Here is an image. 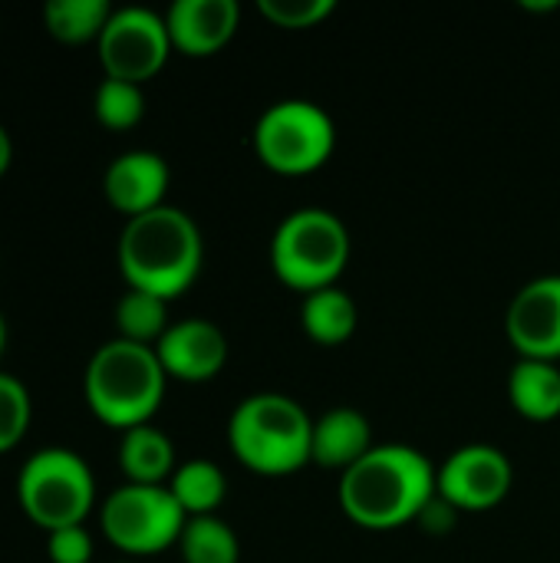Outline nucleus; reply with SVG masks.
<instances>
[{
  "mask_svg": "<svg viewBox=\"0 0 560 563\" xmlns=\"http://www.w3.org/2000/svg\"><path fill=\"white\" fill-rule=\"evenodd\" d=\"M343 515L363 531H396L416 525L436 498V465L413 445H373L337 488Z\"/></svg>",
  "mask_w": 560,
  "mask_h": 563,
  "instance_id": "nucleus-1",
  "label": "nucleus"
},
{
  "mask_svg": "<svg viewBox=\"0 0 560 563\" xmlns=\"http://www.w3.org/2000/svg\"><path fill=\"white\" fill-rule=\"evenodd\" d=\"M116 254L119 271L132 290L175 300L198 280L205 241L188 211L162 205L125 221Z\"/></svg>",
  "mask_w": 560,
  "mask_h": 563,
  "instance_id": "nucleus-2",
  "label": "nucleus"
},
{
  "mask_svg": "<svg viewBox=\"0 0 560 563\" xmlns=\"http://www.w3.org/2000/svg\"><path fill=\"white\" fill-rule=\"evenodd\" d=\"M165 383L168 376L155 346L116 336L89 356L83 373V396L99 422L125 432L152 422L165 399Z\"/></svg>",
  "mask_w": 560,
  "mask_h": 563,
  "instance_id": "nucleus-3",
  "label": "nucleus"
},
{
  "mask_svg": "<svg viewBox=\"0 0 560 563\" xmlns=\"http://www.w3.org/2000/svg\"><path fill=\"white\" fill-rule=\"evenodd\" d=\"M231 455L254 475L284 478L310 465L314 419L284 393H254L228 419Z\"/></svg>",
  "mask_w": 560,
  "mask_h": 563,
  "instance_id": "nucleus-4",
  "label": "nucleus"
},
{
  "mask_svg": "<svg viewBox=\"0 0 560 563\" xmlns=\"http://www.w3.org/2000/svg\"><path fill=\"white\" fill-rule=\"evenodd\" d=\"M350 228L327 208L290 211L271 238V271L274 277L307 297L337 287L350 264Z\"/></svg>",
  "mask_w": 560,
  "mask_h": 563,
  "instance_id": "nucleus-5",
  "label": "nucleus"
},
{
  "mask_svg": "<svg viewBox=\"0 0 560 563\" xmlns=\"http://www.w3.org/2000/svg\"><path fill=\"white\" fill-rule=\"evenodd\" d=\"M17 501L46 534L76 528L96 505V478L83 455L63 445H46L23 462L17 475Z\"/></svg>",
  "mask_w": 560,
  "mask_h": 563,
  "instance_id": "nucleus-6",
  "label": "nucleus"
},
{
  "mask_svg": "<svg viewBox=\"0 0 560 563\" xmlns=\"http://www.w3.org/2000/svg\"><path fill=\"white\" fill-rule=\"evenodd\" d=\"M251 142L264 168L297 178L330 162L337 148V125L314 99H281L257 115Z\"/></svg>",
  "mask_w": 560,
  "mask_h": 563,
  "instance_id": "nucleus-7",
  "label": "nucleus"
},
{
  "mask_svg": "<svg viewBox=\"0 0 560 563\" xmlns=\"http://www.w3.org/2000/svg\"><path fill=\"white\" fill-rule=\"evenodd\" d=\"M188 515L168 492V485H132L116 488L99 508V528L112 548L132 558L162 554L178 544Z\"/></svg>",
  "mask_w": 560,
  "mask_h": 563,
  "instance_id": "nucleus-8",
  "label": "nucleus"
},
{
  "mask_svg": "<svg viewBox=\"0 0 560 563\" xmlns=\"http://www.w3.org/2000/svg\"><path fill=\"white\" fill-rule=\"evenodd\" d=\"M96 49L106 76L142 86L168 63L175 46L162 13L149 7H119L99 33Z\"/></svg>",
  "mask_w": 560,
  "mask_h": 563,
  "instance_id": "nucleus-9",
  "label": "nucleus"
},
{
  "mask_svg": "<svg viewBox=\"0 0 560 563\" xmlns=\"http://www.w3.org/2000/svg\"><path fill=\"white\" fill-rule=\"evenodd\" d=\"M515 485L512 459L485 442L455 449L436 468V495L459 515H479L498 508Z\"/></svg>",
  "mask_w": 560,
  "mask_h": 563,
  "instance_id": "nucleus-10",
  "label": "nucleus"
},
{
  "mask_svg": "<svg viewBox=\"0 0 560 563\" xmlns=\"http://www.w3.org/2000/svg\"><path fill=\"white\" fill-rule=\"evenodd\" d=\"M505 333L521 360L560 363V274L535 277L512 297Z\"/></svg>",
  "mask_w": 560,
  "mask_h": 563,
  "instance_id": "nucleus-11",
  "label": "nucleus"
},
{
  "mask_svg": "<svg viewBox=\"0 0 560 563\" xmlns=\"http://www.w3.org/2000/svg\"><path fill=\"white\" fill-rule=\"evenodd\" d=\"M155 353L168 379L208 383L228 363V340L211 320L185 317L165 330V336L155 343Z\"/></svg>",
  "mask_w": 560,
  "mask_h": 563,
  "instance_id": "nucleus-12",
  "label": "nucleus"
},
{
  "mask_svg": "<svg viewBox=\"0 0 560 563\" xmlns=\"http://www.w3.org/2000/svg\"><path fill=\"white\" fill-rule=\"evenodd\" d=\"M241 23L238 0H175L165 10V26L172 46L185 56H215L221 53Z\"/></svg>",
  "mask_w": 560,
  "mask_h": 563,
  "instance_id": "nucleus-13",
  "label": "nucleus"
},
{
  "mask_svg": "<svg viewBox=\"0 0 560 563\" xmlns=\"http://www.w3.org/2000/svg\"><path fill=\"white\" fill-rule=\"evenodd\" d=\"M168 178H172L168 162L158 152L132 148L109 162V168L102 175V188H106L109 205L116 211H122L129 221V218H139V214L165 205Z\"/></svg>",
  "mask_w": 560,
  "mask_h": 563,
  "instance_id": "nucleus-14",
  "label": "nucleus"
},
{
  "mask_svg": "<svg viewBox=\"0 0 560 563\" xmlns=\"http://www.w3.org/2000/svg\"><path fill=\"white\" fill-rule=\"evenodd\" d=\"M373 429L370 419L360 409L340 406L323 412L320 419H314V449H310V462L320 468H333V472H350L360 459L370 455L373 449Z\"/></svg>",
  "mask_w": 560,
  "mask_h": 563,
  "instance_id": "nucleus-15",
  "label": "nucleus"
},
{
  "mask_svg": "<svg viewBox=\"0 0 560 563\" xmlns=\"http://www.w3.org/2000/svg\"><path fill=\"white\" fill-rule=\"evenodd\" d=\"M119 468L132 485H168L175 475V445L152 422L125 429L119 442Z\"/></svg>",
  "mask_w": 560,
  "mask_h": 563,
  "instance_id": "nucleus-16",
  "label": "nucleus"
},
{
  "mask_svg": "<svg viewBox=\"0 0 560 563\" xmlns=\"http://www.w3.org/2000/svg\"><path fill=\"white\" fill-rule=\"evenodd\" d=\"M508 399L528 422H554L560 416L558 363L518 360L508 373Z\"/></svg>",
  "mask_w": 560,
  "mask_h": 563,
  "instance_id": "nucleus-17",
  "label": "nucleus"
},
{
  "mask_svg": "<svg viewBox=\"0 0 560 563\" xmlns=\"http://www.w3.org/2000/svg\"><path fill=\"white\" fill-rule=\"evenodd\" d=\"M360 313L353 297L337 284L317 294H307L300 303V327L317 346H343L356 333Z\"/></svg>",
  "mask_w": 560,
  "mask_h": 563,
  "instance_id": "nucleus-18",
  "label": "nucleus"
},
{
  "mask_svg": "<svg viewBox=\"0 0 560 563\" xmlns=\"http://www.w3.org/2000/svg\"><path fill=\"white\" fill-rule=\"evenodd\" d=\"M168 492L175 495V501L182 505L188 518H208L224 505L228 478L215 462L191 459L175 468V475L168 478Z\"/></svg>",
  "mask_w": 560,
  "mask_h": 563,
  "instance_id": "nucleus-19",
  "label": "nucleus"
},
{
  "mask_svg": "<svg viewBox=\"0 0 560 563\" xmlns=\"http://www.w3.org/2000/svg\"><path fill=\"white\" fill-rule=\"evenodd\" d=\"M112 16L109 0H46L43 26L63 43H89L99 40Z\"/></svg>",
  "mask_w": 560,
  "mask_h": 563,
  "instance_id": "nucleus-20",
  "label": "nucleus"
},
{
  "mask_svg": "<svg viewBox=\"0 0 560 563\" xmlns=\"http://www.w3.org/2000/svg\"><path fill=\"white\" fill-rule=\"evenodd\" d=\"M178 551L185 563H238L241 561V541L231 531L228 521H221L218 515L208 518H188L182 538H178Z\"/></svg>",
  "mask_w": 560,
  "mask_h": 563,
  "instance_id": "nucleus-21",
  "label": "nucleus"
},
{
  "mask_svg": "<svg viewBox=\"0 0 560 563\" xmlns=\"http://www.w3.org/2000/svg\"><path fill=\"white\" fill-rule=\"evenodd\" d=\"M116 327H119L122 340L155 346L165 336V330L172 327L168 323V300L129 287L116 303Z\"/></svg>",
  "mask_w": 560,
  "mask_h": 563,
  "instance_id": "nucleus-22",
  "label": "nucleus"
},
{
  "mask_svg": "<svg viewBox=\"0 0 560 563\" xmlns=\"http://www.w3.org/2000/svg\"><path fill=\"white\" fill-rule=\"evenodd\" d=\"M92 112H96V119H99L106 129L125 132V129H132V125L142 122V115H145V92H142V86H135V82L106 76V79L96 86Z\"/></svg>",
  "mask_w": 560,
  "mask_h": 563,
  "instance_id": "nucleus-23",
  "label": "nucleus"
},
{
  "mask_svg": "<svg viewBox=\"0 0 560 563\" xmlns=\"http://www.w3.org/2000/svg\"><path fill=\"white\" fill-rule=\"evenodd\" d=\"M30 416L33 402L26 386L17 376L0 373V455L20 445V439L30 429Z\"/></svg>",
  "mask_w": 560,
  "mask_h": 563,
  "instance_id": "nucleus-24",
  "label": "nucleus"
},
{
  "mask_svg": "<svg viewBox=\"0 0 560 563\" xmlns=\"http://www.w3.org/2000/svg\"><path fill=\"white\" fill-rule=\"evenodd\" d=\"M333 0H257V13L277 30H314L333 16Z\"/></svg>",
  "mask_w": 560,
  "mask_h": 563,
  "instance_id": "nucleus-25",
  "label": "nucleus"
},
{
  "mask_svg": "<svg viewBox=\"0 0 560 563\" xmlns=\"http://www.w3.org/2000/svg\"><path fill=\"white\" fill-rule=\"evenodd\" d=\"M46 554L53 563H89L92 561V534L83 525L50 531L46 534Z\"/></svg>",
  "mask_w": 560,
  "mask_h": 563,
  "instance_id": "nucleus-26",
  "label": "nucleus"
},
{
  "mask_svg": "<svg viewBox=\"0 0 560 563\" xmlns=\"http://www.w3.org/2000/svg\"><path fill=\"white\" fill-rule=\"evenodd\" d=\"M455 521H459V511L449 505V501H442L439 495L426 505V511L419 515V521L416 525H422V531H429V534H449L452 528H455Z\"/></svg>",
  "mask_w": 560,
  "mask_h": 563,
  "instance_id": "nucleus-27",
  "label": "nucleus"
},
{
  "mask_svg": "<svg viewBox=\"0 0 560 563\" xmlns=\"http://www.w3.org/2000/svg\"><path fill=\"white\" fill-rule=\"evenodd\" d=\"M10 158H13V142H10V132L0 125V175L10 168Z\"/></svg>",
  "mask_w": 560,
  "mask_h": 563,
  "instance_id": "nucleus-28",
  "label": "nucleus"
},
{
  "mask_svg": "<svg viewBox=\"0 0 560 563\" xmlns=\"http://www.w3.org/2000/svg\"><path fill=\"white\" fill-rule=\"evenodd\" d=\"M525 10H558V3H525Z\"/></svg>",
  "mask_w": 560,
  "mask_h": 563,
  "instance_id": "nucleus-29",
  "label": "nucleus"
},
{
  "mask_svg": "<svg viewBox=\"0 0 560 563\" xmlns=\"http://www.w3.org/2000/svg\"><path fill=\"white\" fill-rule=\"evenodd\" d=\"M3 346H7V323H3V317H0V356H3Z\"/></svg>",
  "mask_w": 560,
  "mask_h": 563,
  "instance_id": "nucleus-30",
  "label": "nucleus"
},
{
  "mask_svg": "<svg viewBox=\"0 0 560 563\" xmlns=\"http://www.w3.org/2000/svg\"><path fill=\"white\" fill-rule=\"evenodd\" d=\"M116 563H135V561H116Z\"/></svg>",
  "mask_w": 560,
  "mask_h": 563,
  "instance_id": "nucleus-31",
  "label": "nucleus"
}]
</instances>
